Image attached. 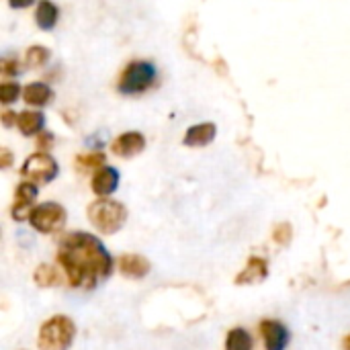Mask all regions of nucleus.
Listing matches in <instances>:
<instances>
[{
  "label": "nucleus",
  "instance_id": "nucleus-26",
  "mask_svg": "<svg viewBox=\"0 0 350 350\" xmlns=\"http://www.w3.org/2000/svg\"><path fill=\"white\" fill-rule=\"evenodd\" d=\"M51 142H53V135H51V133H43V137L39 139V148L51 146Z\"/></svg>",
  "mask_w": 350,
  "mask_h": 350
},
{
  "label": "nucleus",
  "instance_id": "nucleus-8",
  "mask_svg": "<svg viewBox=\"0 0 350 350\" xmlns=\"http://www.w3.org/2000/svg\"><path fill=\"white\" fill-rule=\"evenodd\" d=\"M260 336H262V342H265V349L267 350H285L289 345V332L287 328L281 324V322H275V320H262L260 326Z\"/></svg>",
  "mask_w": 350,
  "mask_h": 350
},
{
  "label": "nucleus",
  "instance_id": "nucleus-1",
  "mask_svg": "<svg viewBox=\"0 0 350 350\" xmlns=\"http://www.w3.org/2000/svg\"><path fill=\"white\" fill-rule=\"evenodd\" d=\"M66 279L76 289H92L113 271V258L98 238L86 232L68 234L57 250Z\"/></svg>",
  "mask_w": 350,
  "mask_h": 350
},
{
  "label": "nucleus",
  "instance_id": "nucleus-25",
  "mask_svg": "<svg viewBox=\"0 0 350 350\" xmlns=\"http://www.w3.org/2000/svg\"><path fill=\"white\" fill-rule=\"evenodd\" d=\"M35 0H10V6L12 8H27V6H31Z\"/></svg>",
  "mask_w": 350,
  "mask_h": 350
},
{
  "label": "nucleus",
  "instance_id": "nucleus-17",
  "mask_svg": "<svg viewBox=\"0 0 350 350\" xmlns=\"http://www.w3.org/2000/svg\"><path fill=\"white\" fill-rule=\"evenodd\" d=\"M226 350H252V336L244 328H234L228 332Z\"/></svg>",
  "mask_w": 350,
  "mask_h": 350
},
{
  "label": "nucleus",
  "instance_id": "nucleus-18",
  "mask_svg": "<svg viewBox=\"0 0 350 350\" xmlns=\"http://www.w3.org/2000/svg\"><path fill=\"white\" fill-rule=\"evenodd\" d=\"M33 279H35V283H37L39 287H57V285L62 283L59 271H55V269H53V267H49V265H41V267H37V271H35Z\"/></svg>",
  "mask_w": 350,
  "mask_h": 350
},
{
  "label": "nucleus",
  "instance_id": "nucleus-7",
  "mask_svg": "<svg viewBox=\"0 0 350 350\" xmlns=\"http://www.w3.org/2000/svg\"><path fill=\"white\" fill-rule=\"evenodd\" d=\"M35 199H37V187L35 183H21L16 187V193H14V205H12V217L16 221H25L31 217L33 213V205H35Z\"/></svg>",
  "mask_w": 350,
  "mask_h": 350
},
{
  "label": "nucleus",
  "instance_id": "nucleus-27",
  "mask_svg": "<svg viewBox=\"0 0 350 350\" xmlns=\"http://www.w3.org/2000/svg\"><path fill=\"white\" fill-rule=\"evenodd\" d=\"M8 164H10V154L2 152V166H8Z\"/></svg>",
  "mask_w": 350,
  "mask_h": 350
},
{
  "label": "nucleus",
  "instance_id": "nucleus-14",
  "mask_svg": "<svg viewBox=\"0 0 350 350\" xmlns=\"http://www.w3.org/2000/svg\"><path fill=\"white\" fill-rule=\"evenodd\" d=\"M57 18H59V8H57L51 0H41V2L37 4L35 23H37L39 29L51 31V29L57 25Z\"/></svg>",
  "mask_w": 350,
  "mask_h": 350
},
{
  "label": "nucleus",
  "instance_id": "nucleus-2",
  "mask_svg": "<svg viewBox=\"0 0 350 350\" xmlns=\"http://www.w3.org/2000/svg\"><path fill=\"white\" fill-rule=\"evenodd\" d=\"M88 219L100 234H115L127 221V209L123 203L113 199H98L88 207Z\"/></svg>",
  "mask_w": 350,
  "mask_h": 350
},
{
  "label": "nucleus",
  "instance_id": "nucleus-9",
  "mask_svg": "<svg viewBox=\"0 0 350 350\" xmlns=\"http://www.w3.org/2000/svg\"><path fill=\"white\" fill-rule=\"evenodd\" d=\"M144 148H146V137L139 131H127L113 142L111 150L119 158H133L139 152H144Z\"/></svg>",
  "mask_w": 350,
  "mask_h": 350
},
{
  "label": "nucleus",
  "instance_id": "nucleus-11",
  "mask_svg": "<svg viewBox=\"0 0 350 350\" xmlns=\"http://www.w3.org/2000/svg\"><path fill=\"white\" fill-rule=\"evenodd\" d=\"M269 275V265L265 258H250L248 265L244 267V271L236 277V283L238 285H254V283H260L265 281Z\"/></svg>",
  "mask_w": 350,
  "mask_h": 350
},
{
  "label": "nucleus",
  "instance_id": "nucleus-4",
  "mask_svg": "<svg viewBox=\"0 0 350 350\" xmlns=\"http://www.w3.org/2000/svg\"><path fill=\"white\" fill-rule=\"evenodd\" d=\"M156 78H158V70L152 62H142V59L131 62V64H127V68L119 76L117 90L121 94H127V96L142 94L154 86Z\"/></svg>",
  "mask_w": 350,
  "mask_h": 350
},
{
  "label": "nucleus",
  "instance_id": "nucleus-16",
  "mask_svg": "<svg viewBox=\"0 0 350 350\" xmlns=\"http://www.w3.org/2000/svg\"><path fill=\"white\" fill-rule=\"evenodd\" d=\"M43 125H45L43 113H39V111H23V113H18L16 127L21 129L23 135H37V133H41Z\"/></svg>",
  "mask_w": 350,
  "mask_h": 350
},
{
  "label": "nucleus",
  "instance_id": "nucleus-13",
  "mask_svg": "<svg viewBox=\"0 0 350 350\" xmlns=\"http://www.w3.org/2000/svg\"><path fill=\"white\" fill-rule=\"evenodd\" d=\"M119 271L123 277L129 279H142L150 273V262L139 254H123L119 258Z\"/></svg>",
  "mask_w": 350,
  "mask_h": 350
},
{
  "label": "nucleus",
  "instance_id": "nucleus-15",
  "mask_svg": "<svg viewBox=\"0 0 350 350\" xmlns=\"http://www.w3.org/2000/svg\"><path fill=\"white\" fill-rule=\"evenodd\" d=\"M23 98L33 107H45L53 98V90L45 82H33L23 90Z\"/></svg>",
  "mask_w": 350,
  "mask_h": 350
},
{
  "label": "nucleus",
  "instance_id": "nucleus-23",
  "mask_svg": "<svg viewBox=\"0 0 350 350\" xmlns=\"http://www.w3.org/2000/svg\"><path fill=\"white\" fill-rule=\"evenodd\" d=\"M2 72L6 76H18V74H23V68H21L16 57H4L2 59Z\"/></svg>",
  "mask_w": 350,
  "mask_h": 350
},
{
  "label": "nucleus",
  "instance_id": "nucleus-10",
  "mask_svg": "<svg viewBox=\"0 0 350 350\" xmlns=\"http://www.w3.org/2000/svg\"><path fill=\"white\" fill-rule=\"evenodd\" d=\"M119 189V170L113 166H103L92 176V191L98 197H109Z\"/></svg>",
  "mask_w": 350,
  "mask_h": 350
},
{
  "label": "nucleus",
  "instance_id": "nucleus-21",
  "mask_svg": "<svg viewBox=\"0 0 350 350\" xmlns=\"http://www.w3.org/2000/svg\"><path fill=\"white\" fill-rule=\"evenodd\" d=\"M18 94H21L18 82H4V84L0 86V100H2L4 105L14 103V100L18 98Z\"/></svg>",
  "mask_w": 350,
  "mask_h": 350
},
{
  "label": "nucleus",
  "instance_id": "nucleus-22",
  "mask_svg": "<svg viewBox=\"0 0 350 350\" xmlns=\"http://www.w3.org/2000/svg\"><path fill=\"white\" fill-rule=\"evenodd\" d=\"M273 240L277 242V244H289V240H291V226L289 224H281V226H277L275 228V234H273Z\"/></svg>",
  "mask_w": 350,
  "mask_h": 350
},
{
  "label": "nucleus",
  "instance_id": "nucleus-24",
  "mask_svg": "<svg viewBox=\"0 0 350 350\" xmlns=\"http://www.w3.org/2000/svg\"><path fill=\"white\" fill-rule=\"evenodd\" d=\"M16 119H18V117H16V115H14L12 111H6V113L2 115V123H4L6 127H10L12 123L16 125Z\"/></svg>",
  "mask_w": 350,
  "mask_h": 350
},
{
  "label": "nucleus",
  "instance_id": "nucleus-12",
  "mask_svg": "<svg viewBox=\"0 0 350 350\" xmlns=\"http://www.w3.org/2000/svg\"><path fill=\"white\" fill-rule=\"evenodd\" d=\"M215 131H217V127L213 123L193 125V127H189L183 144L185 146H191V148H203V146H207V144H211L215 139Z\"/></svg>",
  "mask_w": 350,
  "mask_h": 350
},
{
  "label": "nucleus",
  "instance_id": "nucleus-19",
  "mask_svg": "<svg viewBox=\"0 0 350 350\" xmlns=\"http://www.w3.org/2000/svg\"><path fill=\"white\" fill-rule=\"evenodd\" d=\"M25 59H27V66H31V68H41V66H45L47 59H49V49H45L43 45H33V47H29Z\"/></svg>",
  "mask_w": 350,
  "mask_h": 350
},
{
  "label": "nucleus",
  "instance_id": "nucleus-6",
  "mask_svg": "<svg viewBox=\"0 0 350 350\" xmlns=\"http://www.w3.org/2000/svg\"><path fill=\"white\" fill-rule=\"evenodd\" d=\"M21 174L29 183H51L59 174V166L49 154L39 152V154H33L25 160Z\"/></svg>",
  "mask_w": 350,
  "mask_h": 350
},
{
  "label": "nucleus",
  "instance_id": "nucleus-3",
  "mask_svg": "<svg viewBox=\"0 0 350 350\" xmlns=\"http://www.w3.org/2000/svg\"><path fill=\"white\" fill-rule=\"evenodd\" d=\"M76 326L68 316H53L49 318L37 336L39 350H68L74 342Z\"/></svg>",
  "mask_w": 350,
  "mask_h": 350
},
{
  "label": "nucleus",
  "instance_id": "nucleus-20",
  "mask_svg": "<svg viewBox=\"0 0 350 350\" xmlns=\"http://www.w3.org/2000/svg\"><path fill=\"white\" fill-rule=\"evenodd\" d=\"M76 162H78V168H82V170H88V168H96L98 170L105 164V154H100V152L84 154V156H78Z\"/></svg>",
  "mask_w": 350,
  "mask_h": 350
},
{
  "label": "nucleus",
  "instance_id": "nucleus-28",
  "mask_svg": "<svg viewBox=\"0 0 350 350\" xmlns=\"http://www.w3.org/2000/svg\"><path fill=\"white\" fill-rule=\"evenodd\" d=\"M345 350H350V334L345 338Z\"/></svg>",
  "mask_w": 350,
  "mask_h": 350
},
{
  "label": "nucleus",
  "instance_id": "nucleus-5",
  "mask_svg": "<svg viewBox=\"0 0 350 350\" xmlns=\"http://www.w3.org/2000/svg\"><path fill=\"white\" fill-rule=\"evenodd\" d=\"M66 219H68L66 209L59 203L49 201V203H41L33 209L29 224L41 234H55L66 226Z\"/></svg>",
  "mask_w": 350,
  "mask_h": 350
}]
</instances>
